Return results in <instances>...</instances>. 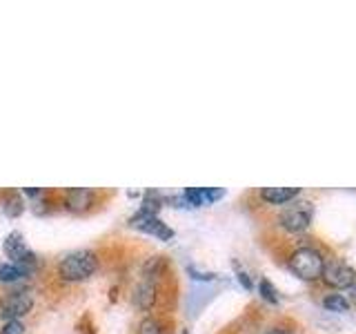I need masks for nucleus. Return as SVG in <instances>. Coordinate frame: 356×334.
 Segmentation results:
<instances>
[{"mask_svg":"<svg viewBox=\"0 0 356 334\" xmlns=\"http://www.w3.org/2000/svg\"><path fill=\"white\" fill-rule=\"evenodd\" d=\"M134 301L138 303V308L149 310L154 305V301H156V289H154V285L147 283V281L140 283L138 289H136V296H134Z\"/></svg>","mask_w":356,"mask_h":334,"instance_id":"nucleus-11","label":"nucleus"},{"mask_svg":"<svg viewBox=\"0 0 356 334\" xmlns=\"http://www.w3.org/2000/svg\"><path fill=\"white\" fill-rule=\"evenodd\" d=\"M323 265H325V259H323L321 252H316L314 248H300L289 256V270L298 278H303V281L321 278Z\"/></svg>","mask_w":356,"mask_h":334,"instance_id":"nucleus-2","label":"nucleus"},{"mask_svg":"<svg viewBox=\"0 0 356 334\" xmlns=\"http://www.w3.org/2000/svg\"><path fill=\"white\" fill-rule=\"evenodd\" d=\"M138 334H163V323L159 319H145L138 328Z\"/></svg>","mask_w":356,"mask_h":334,"instance_id":"nucleus-14","label":"nucleus"},{"mask_svg":"<svg viewBox=\"0 0 356 334\" xmlns=\"http://www.w3.org/2000/svg\"><path fill=\"white\" fill-rule=\"evenodd\" d=\"M25 274H29L22 265H16V263H0V281H18Z\"/></svg>","mask_w":356,"mask_h":334,"instance_id":"nucleus-12","label":"nucleus"},{"mask_svg":"<svg viewBox=\"0 0 356 334\" xmlns=\"http://www.w3.org/2000/svg\"><path fill=\"white\" fill-rule=\"evenodd\" d=\"M33 305V299L29 292H11L0 301V317L7 321H14L25 317Z\"/></svg>","mask_w":356,"mask_h":334,"instance_id":"nucleus-5","label":"nucleus"},{"mask_svg":"<svg viewBox=\"0 0 356 334\" xmlns=\"http://www.w3.org/2000/svg\"><path fill=\"white\" fill-rule=\"evenodd\" d=\"M163 270V261H161V256H154V259L147 261V265H145V276L152 278V276H159Z\"/></svg>","mask_w":356,"mask_h":334,"instance_id":"nucleus-16","label":"nucleus"},{"mask_svg":"<svg viewBox=\"0 0 356 334\" xmlns=\"http://www.w3.org/2000/svg\"><path fill=\"white\" fill-rule=\"evenodd\" d=\"M222 189H209V187H189L185 192V200L189 205H205V203H211V200L220 198Z\"/></svg>","mask_w":356,"mask_h":334,"instance_id":"nucleus-10","label":"nucleus"},{"mask_svg":"<svg viewBox=\"0 0 356 334\" xmlns=\"http://www.w3.org/2000/svg\"><path fill=\"white\" fill-rule=\"evenodd\" d=\"M348 294H350V299H348V301H350V303H354V305H356V283L350 287V292H348Z\"/></svg>","mask_w":356,"mask_h":334,"instance_id":"nucleus-20","label":"nucleus"},{"mask_svg":"<svg viewBox=\"0 0 356 334\" xmlns=\"http://www.w3.org/2000/svg\"><path fill=\"white\" fill-rule=\"evenodd\" d=\"M259 289H261V296L265 301H270V303H278V292L274 289V285L267 281V278H263V281L259 283Z\"/></svg>","mask_w":356,"mask_h":334,"instance_id":"nucleus-15","label":"nucleus"},{"mask_svg":"<svg viewBox=\"0 0 356 334\" xmlns=\"http://www.w3.org/2000/svg\"><path fill=\"white\" fill-rule=\"evenodd\" d=\"M5 252L14 259L16 265H22L25 270L29 272L33 265H36V256H33L27 248H25V243H22V237L18 232L14 234H9L7 241H5Z\"/></svg>","mask_w":356,"mask_h":334,"instance_id":"nucleus-6","label":"nucleus"},{"mask_svg":"<svg viewBox=\"0 0 356 334\" xmlns=\"http://www.w3.org/2000/svg\"><path fill=\"white\" fill-rule=\"evenodd\" d=\"M22 323L18 321V319H14V321H7L5 323V328H3V334H22Z\"/></svg>","mask_w":356,"mask_h":334,"instance_id":"nucleus-17","label":"nucleus"},{"mask_svg":"<svg viewBox=\"0 0 356 334\" xmlns=\"http://www.w3.org/2000/svg\"><path fill=\"white\" fill-rule=\"evenodd\" d=\"M96 254L94 252H74V254H67L65 259L58 265V274L63 281H83V278L92 276L96 270Z\"/></svg>","mask_w":356,"mask_h":334,"instance_id":"nucleus-1","label":"nucleus"},{"mask_svg":"<svg viewBox=\"0 0 356 334\" xmlns=\"http://www.w3.org/2000/svg\"><path fill=\"white\" fill-rule=\"evenodd\" d=\"M238 281L243 283L245 289H252V278H250L248 274H245V272H238Z\"/></svg>","mask_w":356,"mask_h":334,"instance_id":"nucleus-18","label":"nucleus"},{"mask_svg":"<svg viewBox=\"0 0 356 334\" xmlns=\"http://www.w3.org/2000/svg\"><path fill=\"white\" fill-rule=\"evenodd\" d=\"M265 334H292V332H287V330H270V332H265Z\"/></svg>","mask_w":356,"mask_h":334,"instance_id":"nucleus-21","label":"nucleus"},{"mask_svg":"<svg viewBox=\"0 0 356 334\" xmlns=\"http://www.w3.org/2000/svg\"><path fill=\"white\" fill-rule=\"evenodd\" d=\"M189 274H194V278H200V281H209V278H214V274H200L194 270V267H189Z\"/></svg>","mask_w":356,"mask_h":334,"instance_id":"nucleus-19","label":"nucleus"},{"mask_svg":"<svg viewBox=\"0 0 356 334\" xmlns=\"http://www.w3.org/2000/svg\"><path fill=\"white\" fill-rule=\"evenodd\" d=\"M323 305H325L327 310L332 312H348L350 310V301L348 296H343V294H330L323 299Z\"/></svg>","mask_w":356,"mask_h":334,"instance_id":"nucleus-13","label":"nucleus"},{"mask_svg":"<svg viewBox=\"0 0 356 334\" xmlns=\"http://www.w3.org/2000/svg\"><path fill=\"white\" fill-rule=\"evenodd\" d=\"M323 281H325L330 287H352L356 283V272L348 263L343 261H327L323 265Z\"/></svg>","mask_w":356,"mask_h":334,"instance_id":"nucleus-4","label":"nucleus"},{"mask_svg":"<svg viewBox=\"0 0 356 334\" xmlns=\"http://www.w3.org/2000/svg\"><path fill=\"white\" fill-rule=\"evenodd\" d=\"M298 194H300L298 187H263L261 189V196L267 200V203H274V205L289 203V200L296 198Z\"/></svg>","mask_w":356,"mask_h":334,"instance_id":"nucleus-8","label":"nucleus"},{"mask_svg":"<svg viewBox=\"0 0 356 334\" xmlns=\"http://www.w3.org/2000/svg\"><path fill=\"white\" fill-rule=\"evenodd\" d=\"M183 334H187V332H183Z\"/></svg>","mask_w":356,"mask_h":334,"instance_id":"nucleus-22","label":"nucleus"},{"mask_svg":"<svg viewBox=\"0 0 356 334\" xmlns=\"http://www.w3.org/2000/svg\"><path fill=\"white\" fill-rule=\"evenodd\" d=\"M131 225L149 232V234H154V237H159V239H172L174 237V232L167 228L159 216H154V214H149V212H143V209L131 218Z\"/></svg>","mask_w":356,"mask_h":334,"instance_id":"nucleus-7","label":"nucleus"},{"mask_svg":"<svg viewBox=\"0 0 356 334\" xmlns=\"http://www.w3.org/2000/svg\"><path fill=\"white\" fill-rule=\"evenodd\" d=\"M94 203V192L92 189H85V187H74L67 192V207L74 209V212H83L89 209V205Z\"/></svg>","mask_w":356,"mask_h":334,"instance_id":"nucleus-9","label":"nucleus"},{"mask_svg":"<svg viewBox=\"0 0 356 334\" xmlns=\"http://www.w3.org/2000/svg\"><path fill=\"white\" fill-rule=\"evenodd\" d=\"M312 214H314V207L307 200H298V203H292L287 205L278 221H281V225L287 230V232H303L309 228L312 223Z\"/></svg>","mask_w":356,"mask_h":334,"instance_id":"nucleus-3","label":"nucleus"}]
</instances>
